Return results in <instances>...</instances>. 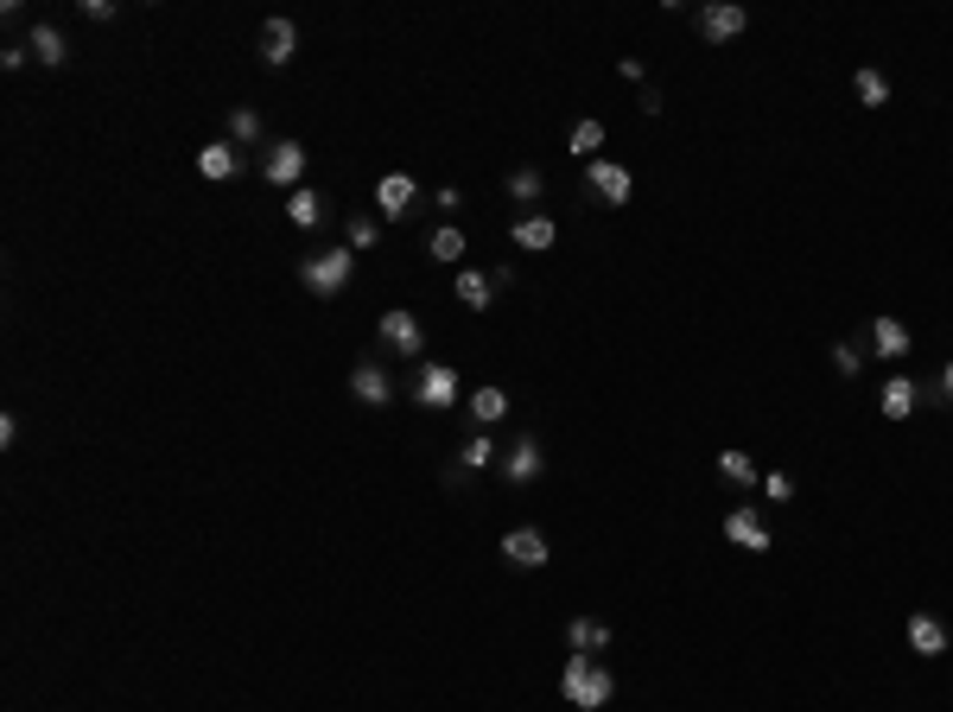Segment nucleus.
Returning <instances> with one entry per match:
<instances>
[{
	"instance_id": "nucleus-28",
	"label": "nucleus",
	"mask_w": 953,
	"mask_h": 712,
	"mask_svg": "<svg viewBox=\"0 0 953 712\" xmlns=\"http://www.w3.org/2000/svg\"><path fill=\"white\" fill-rule=\"evenodd\" d=\"M541 191H547V179H541L534 166H515V172H509V197H515V204H534Z\"/></svg>"
},
{
	"instance_id": "nucleus-2",
	"label": "nucleus",
	"mask_w": 953,
	"mask_h": 712,
	"mask_svg": "<svg viewBox=\"0 0 953 712\" xmlns=\"http://www.w3.org/2000/svg\"><path fill=\"white\" fill-rule=\"evenodd\" d=\"M350 274H357V255H350V249H318V255L299 262L305 293H318V300H337V293L350 287Z\"/></svg>"
},
{
	"instance_id": "nucleus-1",
	"label": "nucleus",
	"mask_w": 953,
	"mask_h": 712,
	"mask_svg": "<svg viewBox=\"0 0 953 712\" xmlns=\"http://www.w3.org/2000/svg\"><path fill=\"white\" fill-rule=\"evenodd\" d=\"M559 693H566V707L598 712V707H611L617 680H611V668H604V662H591V655H572V662L559 668Z\"/></svg>"
},
{
	"instance_id": "nucleus-34",
	"label": "nucleus",
	"mask_w": 953,
	"mask_h": 712,
	"mask_svg": "<svg viewBox=\"0 0 953 712\" xmlns=\"http://www.w3.org/2000/svg\"><path fill=\"white\" fill-rule=\"evenodd\" d=\"M763 490H770V503H788V496H795V478H782V471H770V478H763Z\"/></svg>"
},
{
	"instance_id": "nucleus-7",
	"label": "nucleus",
	"mask_w": 953,
	"mask_h": 712,
	"mask_svg": "<svg viewBox=\"0 0 953 712\" xmlns=\"http://www.w3.org/2000/svg\"><path fill=\"white\" fill-rule=\"evenodd\" d=\"M375 331H382V343H388L395 357H420V350H426V325H420V318H413L407 305L382 312V325H375Z\"/></svg>"
},
{
	"instance_id": "nucleus-12",
	"label": "nucleus",
	"mask_w": 953,
	"mask_h": 712,
	"mask_svg": "<svg viewBox=\"0 0 953 712\" xmlns=\"http://www.w3.org/2000/svg\"><path fill=\"white\" fill-rule=\"evenodd\" d=\"M293 58H299V26L293 20H267L261 26V64L267 71H287Z\"/></svg>"
},
{
	"instance_id": "nucleus-22",
	"label": "nucleus",
	"mask_w": 953,
	"mask_h": 712,
	"mask_svg": "<svg viewBox=\"0 0 953 712\" xmlns=\"http://www.w3.org/2000/svg\"><path fill=\"white\" fill-rule=\"evenodd\" d=\"M26 51H33L38 64L51 71V64H64V33L58 26H33V38H26Z\"/></svg>"
},
{
	"instance_id": "nucleus-31",
	"label": "nucleus",
	"mask_w": 953,
	"mask_h": 712,
	"mask_svg": "<svg viewBox=\"0 0 953 712\" xmlns=\"http://www.w3.org/2000/svg\"><path fill=\"white\" fill-rule=\"evenodd\" d=\"M833 370H840L845 382H858V370H865V350H858V343H833Z\"/></svg>"
},
{
	"instance_id": "nucleus-16",
	"label": "nucleus",
	"mask_w": 953,
	"mask_h": 712,
	"mask_svg": "<svg viewBox=\"0 0 953 712\" xmlns=\"http://www.w3.org/2000/svg\"><path fill=\"white\" fill-rule=\"evenodd\" d=\"M509 236H515V249H528V255H547L553 242H559V224H553V217H521Z\"/></svg>"
},
{
	"instance_id": "nucleus-26",
	"label": "nucleus",
	"mask_w": 953,
	"mask_h": 712,
	"mask_svg": "<svg viewBox=\"0 0 953 712\" xmlns=\"http://www.w3.org/2000/svg\"><path fill=\"white\" fill-rule=\"evenodd\" d=\"M458 464H465V471H490V464H496V439H490V433H471L465 451H458Z\"/></svg>"
},
{
	"instance_id": "nucleus-17",
	"label": "nucleus",
	"mask_w": 953,
	"mask_h": 712,
	"mask_svg": "<svg viewBox=\"0 0 953 712\" xmlns=\"http://www.w3.org/2000/svg\"><path fill=\"white\" fill-rule=\"evenodd\" d=\"M909 649H916V655H941V649H948V624H941L934 611H916V617H909Z\"/></svg>"
},
{
	"instance_id": "nucleus-11",
	"label": "nucleus",
	"mask_w": 953,
	"mask_h": 712,
	"mask_svg": "<svg viewBox=\"0 0 953 712\" xmlns=\"http://www.w3.org/2000/svg\"><path fill=\"white\" fill-rule=\"evenodd\" d=\"M350 395H357L363 408H395V382H388V370H382L375 357H363V363L350 370Z\"/></svg>"
},
{
	"instance_id": "nucleus-10",
	"label": "nucleus",
	"mask_w": 953,
	"mask_h": 712,
	"mask_svg": "<svg viewBox=\"0 0 953 712\" xmlns=\"http://www.w3.org/2000/svg\"><path fill=\"white\" fill-rule=\"evenodd\" d=\"M725 541L744 547V554H770V522H763V509H750V503L732 509V516H725Z\"/></svg>"
},
{
	"instance_id": "nucleus-30",
	"label": "nucleus",
	"mask_w": 953,
	"mask_h": 712,
	"mask_svg": "<svg viewBox=\"0 0 953 712\" xmlns=\"http://www.w3.org/2000/svg\"><path fill=\"white\" fill-rule=\"evenodd\" d=\"M229 141H236V147H255V141H261V114L236 109V114H229Z\"/></svg>"
},
{
	"instance_id": "nucleus-3",
	"label": "nucleus",
	"mask_w": 953,
	"mask_h": 712,
	"mask_svg": "<svg viewBox=\"0 0 953 712\" xmlns=\"http://www.w3.org/2000/svg\"><path fill=\"white\" fill-rule=\"evenodd\" d=\"M744 26H750V13H744L737 0H705V7L693 13V33L705 38V45H725V38H737Z\"/></svg>"
},
{
	"instance_id": "nucleus-33",
	"label": "nucleus",
	"mask_w": 953,
	"mask_h": 712,
	"mask_svg": "<svg viewBox=\"0 0 953 712\" xmlns=\"http://www.w3.org/2000/svg\"><path fill=\"white\" fill-rule=\"evenodd\" d=\"M76 13H83V20H114L121 7H114V0H76Z\"/></svg>"
},
{
	"instance_id": "nucleus-14",
	"label": "nucleus",
	"mask_w": 953,
	"mask_h": 712,
	"mask_svg": "<svg viewBox=\"0 0 953 712\" xmlns=\"http://www.w3.org/2000/svg\"><path fill=\"white\" fill-rule=\"evenodd\" d=\"M916 401H921L916 382H909V375H890V382H883V395H878V413H883V420H909V413H916Z\"/></svg>"
},
{
	"instance_id": "nucleus-27",
	"label": "nucleus",
	"mask_w": 953,
	"mask_h": 712,
	"mask_svg": "<svg viewBox=\"0 0 953 712\" xmlns=\"http://www.w3.org/2000/svg\"><path fill=\"white\" fill-rule=\"evenodd\" d=\"M719 471H725V478H732V484H744V490H750V484H757V458H750V451H719Z\"/></svg>"
},
{
	"instance_id": "nucleus-19",
	"label": "nucleus",
	"mask_w": 953,
	"mask_h": 712,
	"mask_svg": "<svg viewBox=\"0 0 953 712\" xmlns=\"http://www.w3.org/2000/svg\"><path fill=\"white\" fill-rule=\"evenodd\" d=\"M871 350L890 357V363H903V357H909V331H903V318H871Z\"/></svg>"
},
{
	"instance_id": "nucleus-25",
	"label": "nucleus",
	"mask_w": 953,
	"mask_h": 712,
	"mask_svg": "<svg viewBox=\"0 0 953 712\" xmlns=\"http://www.w3.org/2000/svg\"><path fill=\"white\" fill-rule=\"evenodd\" d=\"M852 89H858V102H865V109H883V102H890V83H883V71H871V64L852 76Z\"/></svg>"
},
{
	"instance_id": "nucleus-21",
	"label": "nucleus",
	"mask_w": 953,
	"mask_h": 712,
	"mask_svg": "<svg viewBox=\"0 0 953 712\" xmlns=\"http://www.w3.org/2000/svg\"><path fill=\"white\" fill-rule=\"evenodd\" d=\"M490 300H496V280L477 274V267H465V274H458V305H465V312H490Z\"/></svg>"
},
{
	"instance_id": "nucleus-23",
	"label": "nucleus",
	"mask_w": 953,
	"mask_h": 712,
	"mask_svg": "<svg viewBox=\"0 0 953 712\" xmlns=\"http://www.w3.org/2000/svg\"><path fill=\"white\" fill-rule=\"evenodd\" d=\"M471 420H477V426L509 420V395H503V388H477V395H471Z\"/></svg>"
},
{
	"instance_id": "nucleus-15",
	"label": "nucleus",
	"mask_w": 953,
	"mask_h": 712,
	"mask_svg": "<svg viewBox=\"0 0 953 712\" xmlns=\"http://www.w3.org/2000/svg\"><path fill=\"white\" fill-rule=\"evenodd\" d=\"M236 166H242V147H236V141L197 147V172H204V179H236Z\"/></svg>"
},
{
	"instance_id": "nucleus-5",
	"label": "nucleus",
	"mask_w": 953,
	"mask_h": 712,
	"mask_svg": "<svg viewBox=\"0 0 953 712\" xmlns=\"http://www.w3.org/2000/svg\"><path fill=\"white\" fill-rule=\"evenodd\" d=\"M496 471H503V484H515V490L534 484V478L547 471V458H541V439H534V433H521V439H515V446L496 458Z\"/></svg>"
},
{
	"instance_id": "nucleus-4",
	"label": "nucleus",
	"mask_w": 953,
	"mask_h": 712,
	"mask_svg": "<svg viewBox=\"0 0 953 712\" xmlns=\"http://www.w3.org/2000/svg\"><path fill=\"white\" fill-rule=\"evenodd\" d=\"M586 185H591V197H598V204L624 210L629 191H636V179H629V166H617V159H591V166H586Z\"/></svg>"
},
{
	"instance_id": "nucleus-6",
	"label": "nucleus",
	"mask_w": 953,
	"mask_h": 712,
	"mask_svg": "<svg viewBox=\"0 0 953 712\" xmlns=\"http://www.w3.org/2000/svg\"><path fill=\"white\" fill-rule=\"evenodd\" d=\"M413 401H420V408H458V370L420 363V370H413Z\"/></svg>"
},
{
	"instance_id": "nucleus-18",
	"label": "nucleus",
	"mask_w": 953,
	"mask_h": 712,
	"mask_svg": "<svg viewBox=\"0 0 953 712\" xmlns=\"http://www.w3.org/2000/svg\"><path fill=\"white\" fill-rule=\"evenodd\" d=\"M287 217H293V229H318L325 224V191H312V185L287 191Z\"/></svg>"
},
{
	"instance_id": "nucleus-9",
	"label": "nucleus",
	"mask_w": 953,
	"mask_h": 712,
	"mask_svg": "<svg viewBox=\"0 0 953 712\" xmlns=\"http://www.w3.org/2000/svg\"><path fill=\"white\" fill-rule=\"evenodd\" d=\"M503 560H509L515 572H534V566L553 560V547H547L541 528H509V534H503Z\"/></svg>"
},
{
	"instance_id": "nucleus-20",
	"label": "nucleus",
	"mask_w": 953,
	"mask_h": 712,
	"mask_svg": "<svg viewBox=\"0 0 953 712\" xmlns=\"http://www.w3.org/2000/svg\"><path fill=\"white\" fill-rule=\"evenodd\" d=\"M566 642H572V655H604V649H611V624H598V617H572Z\"/></svg>"
},
{
	"instance_id": "nucleus-32",
	"label": "nucleus",
	"mask_w": 953,
	"mask_h": 712,
	"mask_svg": "<svg viewBox=\"0 0 953 712\" xmlns=\"http://www.w3.org/2000/svg\"><path fill=\"white\" fill-rule=\"evenodd\" d=\"M382 242V224L375 217H350V249H375Z\"/></svg>"
},
{
	"instance_id": "nucleus-24",
	"label": "nucleus",
	"mask_w": 953,
	"mask_h": 712,
	"mask_svg": "<svg viewBox=\"0 0 953 712\" xmlns=\"http://www.w3.org/2000/svg\"><path fill=\"white\" fill-rule=\"evenodd\" d=\"M426 255L445 262V267H458V262H465V236H458L451 224H439V229H433V242H426Z\"/></svg>"
},
{
	"instance_id": "nucleus-13",
	"label": "nucleus",
	"mask_w": 953,
	"mask_h": 712,
	"mask_svg": "<svg viewBox=\"0 0 953 712\" xmlns=\"http://www.w3.org/2000/svg\"><path fill=\"white\" fill-rule=\"evenodd\" d=\"M375 210H382L388 224H401L407 210H413V179H407V172H388V179L375 185Z\"/></svg>"
},
{
	"instance_id": "nucleus-8",
	"label": "nucleus",
	"mask_w": 953,
	"mask_h": 712,
	"mask_svg": "<svg viewBox=\"0 0 953 712\" xmlns=\"http://www.w3.org/2000/svg\"><path fill=\"white\" fill-rule=\"evenodd\" d=\"M261 179L280 185V191H299V179H305V147H299V141H274L267 159H261Z\"/></svg>"
},
{
	"instance_id": "nucleus-35",
	"label": "nucleus",
	"mask_w": 953,
	"mask_h": 712,
	"mask_svg": "<svg viewBox=\"0 0 953 712\" xmlns=\"http://www.w3.org/2000/svg\"><path fill=\"white\" fill-rule=\"evenodd\" d=\"M941 401H948V408H953V363H948V370H941Z\"/></svg>"
},
{
	"instance_id": "nucleus-29",
	"label": "nucleus",
	"mask_w": 953,
	"mask_h": 712,
	"mask_svg": "<svg viewBox=\"0 0 953 712\" xmlns=\"http://www.w3.org/2000/svg\"><path fill=\"white\" fill-rule=\"evenodd\" d=\"M598 147H604V121H579V128H572V153L591 166V159H598Z\"/></svg>"
}]
</instances>
